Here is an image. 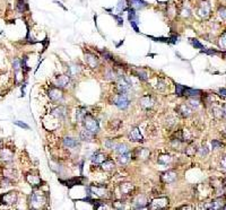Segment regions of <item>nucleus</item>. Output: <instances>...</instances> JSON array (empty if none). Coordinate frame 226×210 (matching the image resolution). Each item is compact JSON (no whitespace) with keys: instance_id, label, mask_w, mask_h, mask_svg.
Returning <instances> with one entry per match:
<instances>
[{"instance_id":"nucleus-58","label":"nucleus","mask_w":226,"mask_h":210,"mask_svg":"<svg viewBox=\"0 0 226 210\" xmlns=\"http://www.w3.org/2000/svg\"><path fill=\"white\" fill-rule=\"evenodd\" d=\"M158 2H160V4H165V2H167L169 0H157Z\"/></svg>"},{"instance_id":"nucleus-59","label":"nucleus","mask_w":226,"mask_h":210,"mask_svg":"<svg viewBox=\"0 0 226 210\" xmlns=\"http://www.w3.org/2000/svg\"><path fill=\"white\" fill-rule=\"evenodd\" d=\"M1 145H2V144H1V140H0V148H1Z\"/></svg>"},{"instance_id":"nucleus-48","label":"nucleus","mask_w":226,"mask_h":210,"mask_svg":"<svg viewBox=\"0 0 226 210\" xmlns=\"http://www.w3.org/2000/svg\"><path fill=\"white\" fill-rule=\"evenodd\" d=\"M212 149H216V148H221V146H223V144L219 142L218 140H212Z\"/></svg>"},{"instance_id":"nucleus-22","label":"nucleus","mask_w":226,"mask_h":210,"mask_svg":"<svg viewBox=\"0 0 226 210\" xmlns=\"http://www.w3.org/2000/svg\"><path fill=\"white\" fill-rule=\"evenodd\" d=\"M26 180H27V182L31 184V185H33V187H38L40 184H41V178H38V175H29L28 174L27 176H26Z\"/></svg>"},{"instance_id":"nucleus-60","label":"nucleus","mask_w":226,"mask_h":210,"mask_svg":"<svg viewBox=\"0 0 226 210\" xmlns=\"http://www.w3.org/2000/svg\"><path fill=\"white\" fill-rule=\"evenodd\" d=\"M225 135H226V130H225Z\"/></svg>"},{"instance_id":"nucleus-26","label":"nucleus","mask_w":226,"mask_h":210,"mask_svg":"<svg viewBox=\"0 0 226 210\" xmlns=\"http://www.w3.org/2000/svg\"><path fill=\"white\" fill-rule=\"evenodd\" d=\"M200 90H197V89H192V88H188V87H184L183 90V95L185 96H190V97H197L200 95Z\"/></svg>"},{"instance_id":"nucleus-54","label":"nucleus","mask_w":226,"mask_h":210,"mask_svg":"<svg viewBox=\"0 0 226 210\" xmlns=\"http://www.w3.org/2000/svg\"><path fill=\"white\" fill-rule=\"evenodd\" d=\"M113 17H114V18L117 19V20H118V24H119V25H122V24H123V20H122V18H120V17H119V16H113Z\"/></svg>"},{"instance_id":"nucleus-12","label":"nucleus","mask_w":226,"mask_h":210,"mask_svg":"<svg viewBox=\"0 0 226 210\" xmlns=\"http://www.w3.org/2000/svg\"><path fill=\"white\" fill-rule=\"evenodd\" d=\"M129 140L130 141H133V142H142L144 139H142V135L140 133V130L139 128H132L130 132H129Z\"/></svg>"},{"instance_id":"nucleus-36","label":"nucleus","mask_w":226,"mask_h":210,"mask_svg":"<svg viewBox=\"0 0 226 210\" xmlns=\"http://www.w3.org/2000/svg\"><path fill=\"white\" fill-rule=\"evenodd\" d=\"M87 113H86V111H85L84 108H80V110H78L77 111V113H76V117H77V121H83V119H84V117L86 115Z\"/></svg>"},{"instance_id":"nucleus-13","label":"nucleus","mask_w":226,"mask_h":210,"mask_svg":"<svg viewBox=\"0 0 226 210\" xmlns=\"http://www.w3.org/2000/svg\"><path fill=\"white\" fill-rule=\"evenodd\" d=\"M148 203H149V202H148V199H147V196H144V194L138 196L136 199L133 200V205H135L136 209H144V208H146Z\"/></svg>"},{"instance_id":"nucleus-38","label":"nucleus","mask_w":226,"mask_h":210,"mask_svg":"<svg viewBox=\"0 0 226 210\" xmlns=\"http://www.w3.org/2000/svg\"><path fill=\"white\" fill-rule=\"evenodd\" d=\"M112 207L114 209H123L124 208V203L121 200H117L112 202Z\"/></svg>"},{"instance_id":"nucleus-33","label":"nucleus","mask_w":226,"mask_h":210,"mask_svg":"<svg viewBox=\"0 0 226 210\" xmlns=\"http://www.w3.org/2000/svg\"><path fill=\"white\" fill-rule=\"evenodd\" d=\"M79 65H69V75L70 76H77L78 72H79Z\"/></svg>"},{"instance_id":"nucleus-32","label":"nucleus","mask_w":226,"mask_h":210,"mask_svg":"<svg viewBox=\"0 0 226 210\" xmlns=\"http://www.w3.org/2000/svg\"><path fill=\"white\" fill-rule=\"evenodd\" d=\"M17 8H18L19 11H25L27 10V4L25 0H17Z\"/></svg>"},{"instance_id":"nucleus-37","label":"nucleus","mask_w":226,"mask_h":210,"mask_svg":"<svg viewBox=\"0 0 226 210\" xmlns=\"http://www.w3.org/2000/svg\"><path fill=\"white\" fill-rule=\"evenodd\" d=\"M218 44L221 49H226V32H224L221 35L219 38V41H218Z\"/></svg>"},{"instance_id":"nucleus-6","label":"nucleus","mask_w":226,"mask_h":210,"mask_svg":"<svg viewBox=\"0 0 226 210\" xmlns=\"http://www.w3.org/2000/svg\"><path fill=\"white\" fill-rule=\"evenodd\" d=\"M149 156H151V151L147 148H137L131 153V157L140 160H146L149 158Z\"/></svg>"},{"instance_id":"nucleus-49","label":"nucleus","mask_w":226,"mask_h":210,"mask_svg":"<svg viewBox=\"0 0 226 210\" xmlns=\"http://www.w3.org/2000/svg\"><path fill=\"white\" fill-rule=\"evenodd\" d=\"M9 181L7 180V178H5V180H2V181H0V187H8V185H10L9 184Z\"/></svg>"},{"instance_id":"nucleus-29","label":"nucleus","mask_w":226,"mask_h":210,"mask_svg":"<svg viewBox=\"0 0 226 210\" xmlns=\"http://www.w3.org/2000/svg\"><path fill=\"white\" fill-rule=\"evenodd\" d=\"M114 167H115V164H114L113 160H110V159L108 160L106 159L105 162L102 163V168L104 171H112V169H114Z\"/></svg>"},{"instance_id":"nucleus-2","label":"nucleus","mask_w":226,"mask_h":210,"mask_svg":"<svg viewBox=\"0 0 226 210\" xmlns=\"http://www.w3.org/2000/svg\"><path fill=\"white\" fill-rule=\"evenodd\" d=\"M45 196L43 194L42 192H34L33 194L29 198V202H31V207L38 209V208H42V205L45 203Z\"/></svg>"},{"instance_id":"nucleus-23","label":"nucleus","mask_w":226,"mask_h":210,"mask_svg":"<svg viewBox=\"0 0 226 210\" xmlns=\"http://www.w3.org/2000/svg\"><path fill=\"white\" fill-rule=\"evenodd\" d=\"M129 5L131 6V8H133V9H141V8L146 7L147 4L144 0H130Z\"/></svg>"},{"instance_id":"nucleus-16","label":"nucleus","mask_w":226,"mask_h":210,"mask_svg":"<svg viewBox=\"0 0 226 210\" xmlns=\"http://www.w3.org/2000/svg\"><path fill=\"white\" fill-rule=\"evenodd\" d=\"M56 86L58 87H67L70 84V77L68 75H60L56 77Z\"/></svg>"},{"instance_id":"nucleus-15","label":"nucleus","mask_w":226,"mask_h":210,"mask_svg":"<svg viewBox=\"0 0 226 210\" xmlns=\"http://www.w3.org/2000/svg\"><path fill=\"white\" fill-rule=\"evenodd\" d=\"M85 60L92 68H97L99 67V58L92 53H86L85 54Z\"/></svg>"},{"instance_id":"nucleus-40","label":"nucleus","mask_w":226,"mask_h":210,"mask_svg":"<svg viewBox=\"0 0 226 210\" xmlns=\"http://www.w3.org/2000/svg\"><path fill=\"white\" fill-rule=\"evenodd\" d=\"M137 75H138V77H139L140 79H142V80L147 79V74L145 71H142L141 69H137Z\"/></svg>"},{"instance_id":"nucleus-57","label":"nucleus","mask_w":226,"mask_h":210,"mask_svg":"<svg viewBox=\"0 0 226 210\" xmlns=\"http://www.w3.org/2000/svg\"><path fill=\"white\" fill-rule=\"evenodd\" d=\"M223 115H225L226 117V105L223 106Z\"/></svg>"},{"instance_id":"nucleus-47","label":"nucleus","mask_w":226,"mask_h":210,"mask_svg":"<svg viewBox=\"0 0 226 210\" xmlns=\"http://www.w3.org/2000/svg\"><path fill=\"white\" fill-rule=\"evenodd\" d=\"M19 67H20V65H19V60L18 59H14V61H13V68L15 69L16 72L19 70Z\"/></svg>"},{"instance_id":"nucleus-11","label":"nucleus","mask_w":226,"mask_h":210,"mask_svg":"<svg viewBox=\"0 0 226 210\" xmlns=\"http://www.w3.org/2000/svg\"><path fill=\"white\" fill-rule=\"evenodd\" d=\"M176 180V173L174 171H166L160 174V181L163 183H173Z\"/></svg>"},{"instance_id":"nucleus-27","label":"nucleus","mask_w":226,"mask_h":210,"mask_svg":"<svg viewBox=\"0 0 226 210\" xmlns=\"http://www.w3.org/2000/svg\"><path fill=\"white\" fill-rule=\"evenodd\" d=\"M130 159H131V154H130V153L121 154V155H120V156L118 157L119 163L121 164V165H126V164H128L129 162H130Z\"/></svg>"},{"instance_id":"nucleus-14","label":"nucleus","mask_w":226,"mask_h":210,"mask_svg":"<svg viewBox=\"0 0 226 210\" xmlns=\"http://www.w3.org/2000/svg\"><path fill=\"white\" fill-rule=\"evenodd\" d=\"M176 112L179 113L181 117H188L192 114V108H190L189 105H185V104H181L176 108Z\"/></svg>"},{"instance_id":"nucleus-18","label":"nucleus","mask_w":226,"mask_h":210,"mask_svg":"<svg viewBox=\"0 0 226 210\" xmlns=\"http://www.w3.org/2000/svg\"><path fill=\"white\" fill-rule=\"evenodd\" d=\"M139 103H140L141 106H144V108H149L154 105V98L151 97V96H149V95H146V96H142V97L140 98Z\"/></svg>"},{"instance_id":"nucleus-35","label":"nucleus","mask_w":226,"mask_h":210,"mask_svg":"<svg viewBox=\"0 0 226 210\" xmlns=\"http://www.w3.org/2000/svg\"><path fill=\"white\" fill-rule=\"evenodd\" d=\"M120 126H121V121L120 120H112V121L110 122V124H108L111 130H118L119 128H120Z\"/></svg>"},{"instance_id":"nucleus-4","label":"nucleus","mask_w":226,"mask_h":210,"mask_svg":"<svg viewBox=\"0 0 226 210\" xmlns=\"http://www.w3.org/2000/svg\"><path fill=\"white\" fill-rule=\"evenodd\" d=\"M130 87H131V84H130V81L126 77H119L118 81H117V88H118L119 93L127 95Z\"/></svg>"},{"instance_id":"nucleus-1","label":"nucleus","mask_w":226,"mask_h":210,"mask_svg":"<svg viewBox=\"0 0 226 210\" xmlns=\"http://www.w3.org/2000/svg\"><path fill=\"white\" fill-rule=\"evenodd\" d=\"M83 124H84L85 129L92 131L94 133H96L99 130V122H97V120L94 117H92L90 114H86L85 115L84 119H83Z\"/></svg>"},{"instance_id":"nucleus-8","label":"nucleus","mask_w":226,"mask_h":210,"mask_svg":"<svg viewBox=\"0 0 226 210\" xmlns=\"http://www.w3.org/2000/svg\"><path fill=\"white\" fill-rule=\"evenodd\" d=\"M169 205V199L167 198H158L151 201L149 208L151 209H164Z\"/></svg>"},{"instance_id":"nucleus-25","label":"nucleus","mask_w":226,"mask_h":210,"mask_svg":"<svg viewBox=\"0 0 226 210\" xmlns=\"http://www.w3.org/2000/svg\"><path fill=\"white\" fill-rule=\"evenodd\" d=\"M105 160H106V155L101 154V153L95 154L94 156L92 157V162H93V164H96V165L102 164L103 162H105Z\"/></svg>"},{"instance_id":"nucleus-24","label":"nucleus","mask_w":226,"mask_h":210,"mask_svg":"<svg viewBox=\"0 0 226 210\" xmlns=\"http://www.w3.org/2000/svg\"><path fill=\"white\" fill-rule=\"evenodd\" d=\"M157 160L162 165H170V164L173 162V157L171 155H160Z\"/></svg>"},{"instance_id":"nucleus-46","label":"nucleus","mask_w":226,"mask_h":210,"mask_svg":"<svg viewBox=\"0 0 226 210\" xmlns=\"http://www.w3.org/2000/svg\"><path fill=\"white\" fill-rule=\"evenodd\" d=\"M105 146H106L108 148H110V149H112V148H115V147H117V144H114L112 140H106V141H105Z\"/></svg>"},{"instance_id":"nucleus-30","label":"nucleus","mask_w":226,"mask_h":210,"mask_svg":"<svg viewBox=\"0 0 226 210\" xmlns=\"http://www.w3.org/2000/svg\"><path fill=\"white\" fill-rule=\"evenodd\" d=\"M115 151H117L119 155L126 154V153H129V148H128V146L126 145V144H119V145H117V147H115Z\"/></svg>"},{"instance_id":"nucleus-31","label":"nucleus","mask_w":226,"mask_h":210,"mask_svg":"<svg viewBox=\"0 0 226 210\" xmlns=\"http://www.w3.org/2000/svg\"><path fill=\"white\" fill-rule=\"evenodd\" d=\"M128 18H129V22H137L138 20V16H137L136 11H135V9L133 8H130V9H128Z\"/></svg>"},{"instance_id":"nucleus-45","label":"nucleus","mask_w":226,"mask_h":210,"mask_svg":"<svg viewBox=\"0 0 226 210\" xmlns=\"http://www.w3.org/2000/svg\"><path fill=\"white\" fill-rule=\"evenodd\" d=\"M126 9V2L124 0H119V4H118V11H121V10Z\"/></svg>"},{"instance_id":"nucleus-39","label":"nucleus","mask_w":226,"mask_h":210,"mask_svg":"<svg viewBox=\"0 0 226 210\" xmlns=\"http://www.w3.org/2000/svg\"><path fill=\"white\" fill-rule=\"evenodd\" d=\"M175 89H176V95H179V96L183 95L184 86H182V85H180V84H176L175 85Z\"/></svg>"},{"instance_id":"nucleus-43","label":"nucleus","mask_w":226,"mask_h":210,"mask_svg":"<svg viewBox=\"0 0 226 210\" xmlns=\"http://www.w3.org/2000/svg\"><path fill=\"white\" fill-rule=\"evenodd\" d=\"M208 153H209V150H208V148L206 147V146H203L200 149H199V154L201 155L203 157H205V156H207Z\"/></svg>"},{"instance_id":"nucleus-55","label":"nucleus","mask_w":226,"mask_h":210,"mask_svg":"<svg viewBox=\"0 0 226 210\" xmlns=\"http://www.w3.org/2000/svg\"><path fill=\"white\" fill-rule=\"evenodd\" d=\"M219 93H221V95H223V96H226V89L225 88L219 89Z\"/></svg>"},{"instance_id":"nucleus-51","label":"nucleus","mask_w":226,"mask_h":210,"mask_svg":"<svg viewBox=\"0 0 226 210\" xmlns=\"http://www.w3.org/2000/svg\"><path fill=\"white\" fill-rule=\"evenodd\" d=\"M221 167L223 168H225L226 169V155L225 156H223L221 159Z\"/></svg>"},{"instance_id":"nucleus-53","label":"nucleus","mask_w":226,"mask_h":210,"mask_svg":"<svg viewBox=\"0 0 226 210\" xmlns=\"http://www.w3.org/2000/svg\"><path fill=\"white\" fill-rule=\"evenodd\" d=\"M137 22H130V24H131V26L133 27V29L136 31V32H139V28H138V26H137Z\"/></svg>"},{"instance_id":"nucleus-17","label":"nucleus","mask_w":226,"mask_h":210,"mask_svg":"<svg viewBox=\"0 0 226 210\" xmlns=\"http://www.w3.org/2000/svg\"><path fill=\"white\" fill-rule=\"evenodd\" d=\"M120 190H121V193L124 196H130L135 191V185L131 183H122L120 185Z\"/></svg>"},{"instance_id":"nucleus-10","label":"nucleus","mask_w":226,"mask_h":210,"mask_svg":"<svg viewBox=\"0 0 226 210\" xmlns=\"http://www.w3.org/2000/svg\"><path fill=\"white\" fill-rule=\"evenodd\" d=\"M197 13L200 17H203V18L208 17L209 14H210V5L208 4L207 1L200 2V5L198 6V8H197Z\"/></svg>"},{"instance_id":"nucleus-41","label":"nucleus","mask_w":226,"mask_h":210,"mask_svg":"<svg viewBox=\"0 0 226 210\" xmlns=\"http://www.w3.org/2000/svg\"><path fill=\"white\" fill-rule=\"evenodd\" d=\"M218 15L221 19H226V7H221L218 9Z\"/></svg>"},{"instance_id":"nucleus-5","label":"nucleus","mask_w":226,"mask_h":210,"mask_svg":"<svg viewBox=\"0 0 226 210\" xmlns=\"http://www.w3.org/2000/svg\"><path fill=\"white\" fill-rule=\"evenodd\" d=\"M17 193L16 192H8L0 196V202L4 205H15L17 202Z\"/></svg>"},{"instance_id":"nucleus-34","label":"nucleus","mask_w":226,"mask_h":210,"mask_svg":"<svg viewBox=\"0 0 226 210\" xmlns=\"http://www.w3.org/2000/svg\"><path fill=\"white\" fill-rule=\"evenodd\" d=\"M197 147H196V145H193V144H191V145H189L187 148H185V154L188 155V156H192V155L196 154V151H197V149H196Z\"/></svg>"},{"instance_id":"nucleus-56","label":"nucleus","mask_w":226,"mask_h":210,"mask_svg":"<svg viewBox=\"0 0 226 210\" xmlns=\"http://www.w3.org/2000/svg\"><path fill=\"white\" fill-rule=\"evenodd\" d=\"M192 207H190V205H182V207H180V209H191Z\"/></svg>"},{"instance_id":"nucleus-44","label":"nucleus","mask_w":226,"mask_h":210,"mask_svg":"<svg viewBox=\"0 0 226 210\" xmlns=\"http://www.w3.org/2000/svg\"><path fill=\"white\" fill-rule=\"evenodd\" d=\"M106 78H108V79H117V74L113 70H108L106 72Z\"/></svg>"},{"instance_id":"nucleus-3","label":"nucleus","mask_w":226,"mask_h":210,"mask_svg":"<svg viewBox=\"0 0 226 210\" xmlns=\"http://www.w3.org/2000/svg\"><path fill=\"white\" fill-rule=\"evenodd\" d=\"M112 104L117 105V106H118L119 108H121V110H124V108H127L128 106H129L130 101H129V98L127 97L126 94H119V95L113 96Z\"/></svg>"},{"instance_id":"nucleus-19","label":"nucleus","mask_w":226,"mask_h":210,"mask_svg":"<svg viewBox=\"0 0 226 210\" xmlns=\"http://www.w3.org/2000/svg\"><path fill=\"white\" fill-rule=\"evenodd\" d=\"M0 157H1V159L8 162V160H11V159H13L14 153L10 149H8V148H4V149L0 150Z\"/></svg>"},{"instance_id":"nucleus-9","label":"nucleus","mask_w":226,"mask_h":210,"mask_svg":"<svg viewBox=\"0 0 226 210\" xmlns=\"http://www.w3.org/2000/svg\"><path fill=\"white\" fill-rule=\"evenodd\" d=\"M88 190V194H96L99 198H108L110 196V192L105 189V187H90L87 189Z\"/></svg>"},{"instance_id":"nucleus-52","label":"nucleus","mask_w":226,"mask_h":210,"mask_svg":"<svg viewBox=\"0 0 226 210\" xmlns=\"http://www.w3.org/2000/svg\"><path fill=\"white\" fill-rule=\"evenodd\" d=\"M17 126H19L20 128H25V129H29V126H27V124H25V123H22V122H19V121H16L15 122Z\"/></svg>"},{"instance_id":"nucleus-42","label":"nucleus","mask_w":226,"mask_h":210,"mask_svg":"<svg viewBox=\"0 0 226 210\" xmlns=\"http://www.w3.org/2000/svg\"><path fill=\"white\" fill-rule=\"evenodd\" d=\"M191 44H192L194 47H197V49H203V45L201 44V43L199 42L198 40H196V38H193V40H191Z\"/></svg>"},{"instance_id":"nucleus-50","label":"nucleus","mask_w":226,"mask_h":210,"mask_svg":"<svg viewBox=\"0 0 226 210\" xmlns=\"http://www.w3.org/2000/svg\"><path fill=\"white\" fill-rule=\"evenodd\" d=\"M189 105H190V106H194V108H198V105H199V102H198V101H194V99H190V102H189Z\"/></svg>"},{"instance_id":"nucleus-20","label":"nucleus","mask_w":226,"mask_h":210,"mask_svg":"<svg viewBox=\"0 0 226 210\" xmlns=\"http://www.w3.org/2000/svg\"><path fill=\"white\" fill-rule=\"evenodd\" d=\"M80 139L83 141H93L94 140V132L85 129L80 132Z\"/></svg>"},{"instance_id":"nucleus-21","label":"nucleus","mask_w":226,"mask_h":210,"mask_svg":"<svg viewBox=\"0 0 226 210\" xmlns=\"http://www.w3.org/2000/svg\"><path fill=\"white\" fill-rule=\"evenodd\" d=\"M63 144H65L66 147H68V148H72V149H75V148H77V147H79V142H78L76 139H74V138H70V137L65 138V139H63Z\"/></svg>"},{"instance_id":"nucleus-28","label":"nucleus","mask_w":226,"mask_h":210,"mask_svg":"<svg viewBox=\"0 0 226 210\" xmlns=\"http://www.w3.org/2000/svg\"><path fill=\"white\" fill-rule=\"evenodd\" d=\"M52 114L54 115V117H66V108H63V106H59V108H54L53 111H52Z\"/></svg>"},{"instance_id":"nucleus-7","label":"nucleus","mask_w":226,"mask_h":210,"mask_svg":"<svg viewBox=\"0 0 226 210\" xmlns=\"http://www.w3.org/2000/svg\"><path fill=\"white\" fill-rule=\"evenodd\" d=\"M47 96L53 102H60L63 98V93H62V90L59 87H52L47 92Z\"/></svg>"}]
</instances>
